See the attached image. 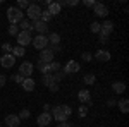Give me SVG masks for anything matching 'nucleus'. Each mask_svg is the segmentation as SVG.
Masks as SVG:
<instances>
[{
  "instance_id": "obj_7",
  "label": "nucleus",
  "mask_w": 129,
  "mask_h": 127,
  "mask_svg": "<svg viewBox=\"0 0 129 127\" xmlns=\"http://www.w3.org/2000/svg\"><path fill=\"white\" fill-rule=\"evenodd\" d=\"M31 29L36 31L38 34L47 36V33H48V24H45V22H41V21H33V22H31Z\"/></svg>"
},
{
  "instance_id": "obj_14",
  "label": "nucleus",
  "mask_w": 129,
  "mask_h": 127,
  "mask_svg": "<svg viewBox=\"0 0 129 127\" xmlns=\"http://www.w3.org/2000/svg\"><path fill=\"white\" fill-rule=\"evenodd\" d=\"M4 124H5L7 127H19L21 125V118L17 117V115H14V113H10V115L5 117Z\"/></svg>"
},
{
  "instance_id": "obj_10",
  "label": "nucleus",
  "mask_w": 129,
  "mask_h": 127,
  "mask_svg": "<svg viewBox=\"0 0 129 127\" xmlns=\"http://www.w3.org/2000/svg\"><path fill=\"white\" fill-rule=\"evenodd\" d=\"M50 115H52L53 120H57V122H66V120H67V117L64 115V112H62L60 105H57V107L52 108V110H50Z\"/></svg>"
},
{
  "instance_id": "obj_31",
  "label": "nucleus",
  "mask_w": 129,
  "mask_h": 127,
  "mask_svg": "<svg viewBox=\"0 0 129 127\" xmlns=\"http://www.w3.org/2000/svg\"><path fill=\"white\" fill-rule=\"evenodd\" d=\"M17 33H19V26H17V24H10L9 26V34L10 36H17Z\"/></svg>"
},
{
  "instance_id": "obj_44",
  "label": "nucleus",
  "mask_w": 129,
  "mask_h": 127,
  "mask_svg": "<svg viewBox=\"0 0 129 127\" xmlns=\"http://www.w3.org/2000/svg\"><path fill=\"white\" fill-rule=\"evenodd\" d=\"M78 4H79V0H69V2H67V5H69V7H76Z\"/></svg>"
},
{
  "instance_id": "obj_28",
  "label": "nucleus",
  "mask_w": 129,
  "mask_h": 127,
  "mask_svg": "<svg viewBox=\"0 0 129 127\" xmlns=\"http://www.w3.org/2000/svg\"><path fill=\"white\" fill-rule=\"evenodd\" d=\"M53 77H55V82L59 84V82H60V81H62L64 77H67V74H66V72H64L62 69H60L59 72H55V74H53Z\"/></svg>"
},
{
  "instance_id": "obj_2",
  "label": "nucleus",
  "mask_w": 129,
  "mask_h": 127,
  "mask_svg": "<svg viewBox=\"0 0 129 127\" xmlns=\"http://www.w3.org/2000/svg\"><path fill=\"white\" fill-rule=\"evenodd\" d=\"M26 16L28 19L33 22V21H40V16H41V7L40 4H29V7L26 9Z\"/></svg>"
},
{
  "instance_id": "obj_33",
  "label": "nucleus",
  "mask_w": 129,
  "mask_h": 127,
  "mask_svg": "<svg viewBox=\"0 0 129 127\" xmlns=\"http://www.w3.org/2000/svg\"><path fill=\"white\" fill-rule=\"evenodd\" d=\"M89 29H91V33H96V34H100V22L93 21V22H91V26H89Z\"/></svg>"
},
{
  "instance_id": "obj_37",
  "label": "nucleus",
  "mask_w": 129,
  "mask_h": 127,
  "mask_svg": "<svg viewBox=\"0 0 129 127\" xmlns=\"http://www.w3.org/2000/svg\"><path fill=\"white\" fill-rule=\"evenodd\" d=\"M12 81H14V82H17V84H22L24 77H22L21 74H14V76H12Z\"/></svg>"
},
{
  "instance_id": "obj_41",
  "label": "nucleus",
  "mask_w": 129,
  "mask_h": 127,
  "mask_svg": "<svg viewBox=\"0 0 129 127\" xmlns=\"http://www.w3.org/2000/svg\"><path fill=\"white\" fill-rule=\"evenodd\" d=\"M5 82H7L5 74H0V88H4V86H5Z\"/></svg>"
},
{
  "instance_id": "obj_25",
  "label": "nucleus",
  "mask_w": 129,
  "mask_h": 127,
  "mask_svg": "<svg viewBox=\"0 0 129 127\" xmlns=\"http://www.w3.org/2000/svg\"><path fill=\"white\" fill-rule=\"evenodd\" d=\"M10 53H12V55L17 59V57H24V55H26V50L17 45V47H14V48H12V52H10Z\"/></svg>"
},
{
  "instance_id": "obj_43",
  "label": "nucleus",
  "mask_w": 129,
  "mask_h": 127,
  "mask_svg": "<svg viewBox=\"0 0 129 127\" xmlns=\"http://www.w3.org/2000/svg\"><path fill=\"white\" fill-rule=\"evenodd\" d=\"M59 127H74V124H71V122H59Z\"/></svg>"
},
{
  "instance_id": "obj_35",
  "label": "nucleus",
  "mask_w": 129,
  "mask_h": 127,
  "mask_svg": "<svg viewBox=\"0 0 129 127\" xmlns=\"http://www.w3.org/2000/svg\"><path fill=\"white\" fill-rule=\"evenodd\" d=\"M48 48H50V52H52L53 55H55V53H60V52H62V47H60V45H50Z\"/></svg>"
},
{
  "instance_id": "obj_20",
  "label": "nucleus",
  "mask_w": 129,
  "mask_h": 127,
  "mask_svg": "<svg viewBox=\"0 0 129 127\" xmlns=\"http://www.w3.org/2000/svg\"><path fill=\"white\" fill-rule=\"evenodd\" d=\"M47 10L50 12V16L53 17V16H57V14H60V10H62V7H60L59 4H57V2H52V4L48 5V9H47Z\"/></svg>"
},
{
  "instance_id": "obj_11",
  "label": "nucleus",
  "mask_w": 129,
  "mask_h": 127,
  "mask_svg": "<svg viewBox=\"0 0 129 127\" xmlns=\"http://www.w3.org/2000/svg\"><path fill=\"white\" fill-rule=\"evenodd\" d=\"M52 120H53V118L50 115V112H41L40 115H38V118H36V122H38L40 127H48Z\"/></svg>"
},
{
  "instance_id": "obj_4",
  "label": "nucleus",
  "mask_w": 129,
  "mask_h": 127,
  "mask_svg": "<svg viewBox=\"0 0 129 127\" xmlns=\"http://www.w3.org/2000/svg\"><path fill=\"white\" fill-rule=\"evenodd\" d=\"M16 38H17V45H19V47H22V48H26V47L31 43L33 36H31L29 31H19Z\"/></svg>"
},
{
  "instance_id": "obj_15",
  "label": "nucleus",
  "mask_w": 129,
  "mask_h": 127,
  "mask_svg": "<svg viewBox=\"0 0 129 127\" xmlns=\"http://www.w3.org/2000/svg\"><path fill=\"white\" fill-rule=\"evenodd\" d=\"M93 59L98 60V62H109L110 60V52H107V50H98V52H95Z\"/></svg>"
},
{
  "instance_id": "obj_12",
  "label": "nucleus",
  "mask_w": 129,
  "mask_h": 127,
  "mask_svg": "<svg viewBox=\"0 0 129 127\" xmlns=\"http://www.w3.org/2000/svg\"><path fill=\"white\" fill-rule=\"evenodd\" d=\"M114 31V22L109 19H105L102 24H100V34H105V36H110V33Z\"/></svg>"
},
{
  "instance_id": "obj_24",
  "label": "nucleus",
  "mask_w": 129,
  "mask_h": 127,
  "mask_svg": "<svg viewBox=\"0 0 129 127\" xmlns=\"http://www.w3.org/2000/svg\"><path fill=\"white\" fill-rule=\"evenodd\" d=\"M95 81H96V76H95V74H91V72L83 76V82H84V84H88V86L95 84Z\"/></svg>"
},
{
  "instance_id": "obj_48",
  "label": "nucleus",
  "mask_w": 129,
  "mask_h": 127,
  "mask_svg": "<svg viewBox=\"0 0 129 127\" xmlns=\"http://www.w3.org/2000/svg\"><path fill=\"white\" fill-rule=\"evenodd\" d=\"M0 127H2V122H0Z\"/></svg>"
},
{
  "instance_id": "obj_46",
  "label": "nucleus",
  "mask_w": 129,
  "mask_h": 127,
  "mask_svg": "<svg viewBox=\"0 0 129 127\" xmlns=\"http://www.w3.org/2000/svg\"><path fill=\"white\" fill-rule=\"evenodd\" d=\"M57 4H59L60 7H66V5H67V0H59Z\"/></svg>"
},
{
  "instance_id": "obj_21",
  "label": "nucleus",
  "mask_w": 129,
  "mask_h": 127,
  "mask_svg": "<svg viewBox=\"0 0 129 127\" xmlns=\"http://www.w3.org/2000/svg\"><path fill=\"white\" fill-rule=\"evenodd\" d=\"M115 107H119V110L122 112V113H127V112H129V101H127V98H122V100H119Z\"/></svg>"
},
{
  "instance_id": "obj_3",
  "label": "nucleus",
  "mask_w": 129,
  "mask_h": 127,
  "mask_svg": "<svg viewBox=\"0 0 129 127\" xmlns=\"http://www.w3.org/2000/svg\"><path fill=\"white\" fill-rule=\"evenodd\" d=\"M31 45L35 47V50H45L48 48V38L47 36H43V34H36L35 38L31 39Z\"/></svg>"
},
{
  "instance_id": "obj_29",
  "label": "nucleus",
  "mask_w": 129,
  "mask_h": 127,
  "mask_svg": "<svg viewBox=\"0 0 129 127\" xmlns=\"http://www.w3.org/2000/svg\"><path fill=\"white\" fill-rule=\"evenodd\" d=\"M50 19H52V16H50L48 10H41V16H40V21H41V22H45V24H47Z\"/></svg>"
},
{
  "instance_id": "obj_39",
  "label": "nucleus",
  "mask_w": 129,
  "mask_h": 127,
  "mask_svg": "<svg viewBox=\"0 0 129 127\" xmlns=\"http://www.w3.org/2000/svg\"><path fill=\"white\" fill-rule=\"evenodd\" d=\"M115 105H117V100H115V98H109V100H107V107H115Z\"/></svg>"
},
{
  "instance_id": "obj_17",
  "label": "nucleus",
  "mask_w": 129,
  "mask_h": 127,
  "mask_svg": "<svg viewBox=\"0 0 129 127\" xmlns=\"http://www.w3.org/2000/svg\"><path fill=\"white\" fill-rule=\"evenodd\" d=\"M21 86H22V89H24V91L31 93V91L35 89V86H36V81H35L33 77H26L24 81H22V84H21Z\"/></svg>"
},
{
  "instance_id": "obj_34",
  "label": "nucleus",
  "mask_w": 129,
  "mask_h": 127,
  "mask_svg": "<svg viewBox=\"0 0 129 127\" xmlns=\"http://www.w3.org/2000/svg\"><path fill=\"white\" fill-rule=\"evenodd\" d=\"M81 60H83V62H91V60H93V55H91L89 52H83V53H81Z\"/></svg>"
},
{
  "instance_id": "obj_5",
  "label": "nucleus",
  "mask_w": 129,
  "mask_h": 127,
  "mask_svg": "<svg viewBox=\"0 0 129 127\" xmlns=\"http://www.w3.org/2000/svg\"><path fill=\"white\" fill-rule=\"evenodd\" d=\"M33 70H35V65H33L31 62H28V60H24L19 65V72H17V74H21L22 77L26 79V77H31V76H33Z\"/></svg>"
},
{
  "instance_id": "obj_27",
  "label": "nucleus",
  "mask_w": 129,
  "mask_h": 127,
  "mask_svg": "<svg viewBox=\"0 0 129 127\" xmlns=\"http://www.w3.org/2000/svg\"><path fill=\"white\" fill-rule=\"evenodd\" d=\"M29 4L31 2H28V0H17V5H16V7H17L19 10H26L28 7H29Z\"/></svg>"
},
{
  "instance_id": "obj_1",
  "label": "nucleus",
  "mask_w": 129,
  "mask_h": 127,
  "mask_svg": "<svg viewBox=\"0 0 129 127\" xmlns=\"http://www.w3.org/2000/svg\"><path fill=\"white\" fill-rule=\"evenodd\" d=\"M5 14H7V19H9L10 24H19L21 21L24 19V14H22V10H19L17 7H16V5H14V7H9Z\"/></svg>"
},
{
  "instance_id": "obj_23",
  "label": "nucleus",
  "mask_w": 129,
  "mask_h": 127,
  "mask_svg": "<svg viewBox=\"0 0 129 127\" xmlns=\"http://www.w3.org/2000/svg\"><path fill=\"white\" fill-rule=\"evenodd\" d=\"M47 38H48L50 45H60V34L59 33H50Z\"/></svg>"
},
{
  "instance_id": "obj_30",
  "label": "nucleus",
  "mask_w": 129,
  "mask_h": 127,
  "mask_svg": "<svg viewBox=\"0 0 129 127\" xmlns=\"http://www.w3.org/2000/svg\"><path fill=\"white\" fill-rule=\"evenodd\" d=\"M78 115H79L81 118H84L88 115V107H86V105H81V107L78 108Z\"/></svg>"
},
{
  "instance_id": "obj_38",
  "label": "nucleus",
  "mask_w": 129,
  "mask_h": 127,
  "mask_svg": "<svg viewBox=\"0 0 129 127\" xmlns=\"http://www.w3.org/2000/svg\"><path fill=\"white\" fill-rule=\"evenodd\" d=\"M98 43L107 45V43H109V36H105V34H98Z\"/></svg>"
},
{
  "instance_id": "obj_26",
  "label": "nucleus",
  "mask_w": 129,
  "mask_h": 127,
  "mask_svg": "<svg viewBox=\"0 0 129 127\" xmlns=\"http://www.w3.org/2000/svg\"><path fill=\"white\" fill-rule=\"evenodd\" d=\"M17 117H19L21 120H26V118H29V117H31V112L28 110V108H22L19 113H17Z\"/></svg>"
},
{
  "instance_id": "obj_19",
  "label": "nucleus",
  "mask_w": 129,
  "mask_h": 127,
  "mask_svg": "<svg viewBox=\"0 0 129 127\" xmlns=\"http://www.w3.org/2000/svg\"><path fill=\"white\" fill-rule=\"evenodd\" d=\"M53 82H55L53 74H43V76H41V84H43V86H47V88H48V86L53 84Z\"/></svg>"
},
{
  "instance_id": "obj_22",
  "label": "nucleus",
  "mask_w": 129,
  "mask_h": 127,
  "mask_svg": "<svg viewBox=\"0 0 129 127\" xmlns=\"http://www.w3.org/2000/svg\"><path fill=\"white\" fill-rule=\"evenodd\" d=\"M17 26H19V31H29V33H33V29H31V21L29 19H22Z\"/></svg>"
},
{
  "instance_id": "obj_42",
  "label": "nucleus",
  "mask_w": 129,
  "mask_h": 127,
  "mask_svg": "<svg viewBox=\"0 0 129 127\" xmlns=\"http://www.w3.org/2000/svg\"><path fill=\"white\" fill-rule=\"evenodd\" d=\"M48 88H50V91H52V93H57V91H59V84H57V82H53L52 86H48Z\"/></svg>"
},
{
  "instance_id": "obj_6",
  "label": "nucleus",
  "mask_w": 129,
  "mask_h": 127,
  "mask_svg": "<svg viewBox=\"0 0 129 127\" xmlns=\"http://www.w3.org/2000/svg\"><path fill=\"white\" fill-rule=\"evenodd\" d=\"M14 64H16V57L12 55V53H4L2 55V59H0V65L4 69H12L14 67Z\"/></svg>"
},
{
  "instance_id": "obj_9",
  "label": "nucleus",
  "mask_w": 129,
  "mask_h": 127,
  "mask_svg": "<svg viewBox=\"0 0 129 127\" xmlns=\"http://www.w3.org/2000/svg\"><path fill=\"white\" fill-rule=\"evenodd\" d=\"M81 70V65L78 60H69L67 64H66V67H64V72L69 76V74H76V72H79Z\"/></svg>"
},
{
  "instance_id": "obj_18",
  "label": "nucleus",
  "mask_w": 129,
  "mask_h": 127,
  "mask_svg": "<svg viewBox=\"0 0 129 127\" xmlns=\"http://www.w3.org/2000/svg\"><path fill=\"white\" fill-rule=\"evenodd\" d=\"M112 91H114L115 95H122V93L126 91V84L120 82V81H115V82H112Z\"/></svg>"
},
{
  "instance_id": "obj_47",
  "label": "nucleus",
  "mask_w": 129,
  "mask_h": 127,
  "mask_svg": "<svg viewBox=\"0 0 129 127\" xmlns=\"http://www.w3.org/2000/svg\"><path fill=\"white\" fill-rule=\"evenodd\" d=\"M43 110H45V112H48V110H50V105H47V103H45V105H43Z\"/></svg>"
},
{
  "instance_id": "obj_45",
  "label": "nucleus",
  "mask_w": 129,
  "mask_h": 127,
  "mask_svg": "<svg viewBox=\"0 0 129 127\" xmlns=\"http://www.w3.org/2000/svg\"><path fill=\"white\" fill-rule=\"evenodd\" d=\"M95 4H96L95 0H84V5H86V7H93Z\"/></svg>"
},
{
  "instance_id": "obj_16",
  "label": "nucleus",
  "mask_w": 129,
  "mask_h": 127,
  "mask_svg": "<svg viewBox=\"0 0 129 127\" xmlns=\"http://www.w3.org/2000/svg\"><path fill=\"white\" fill-rule=\"evenodd\" d=\"M53 53L50 52V48H45V50H41L40 52V60L41 62H45V64H50V62H53Z\"/></svg>"
},
{
  "instance_id": "obj_32",
  "label": "nucleus",
  "mask_w": 129,
  "mask_h": 127,
  "mask_svg": "<svg viewBox=\"0 0 129 127\" xmlns=\"http://www.w3.org/2000/svg\"><path fill=\"white\" fill-rule=\"evenodd\" d=\"M60 108H62V112H64V115L69 118L71 115H72V108L69 107V105H60Z\"/></svg>"
},
{
  "instance_id": "obj_36",
  "label": "nucleus",
  "mask_w": 129,
  "mask_h": 127,
  "mask_svg": "<svg viewBox=\"0 0 129 127\" xmlns=\"http://www.w3.org/2000/svg\"><path fill=\"white\" fill-rule=\"evenodd\" d=\"M2 52H4V53H10V52H12V45H10V43H4V45H2Z\"/></svg>"
},
{
  "instance_id": "obj_13",
  "label": "nucleus",
  "mask_w": 129,
  "mask_h": 127,
  "mask_svg": "<svg viewBox=\"0 0 129 127\" xmlns=\"http://www.w3.org/2000/svg\"><path fill=\"white\" fill-rule=\"evenodd\" d=\"M78 100L88 107V105H91V93L88 89H81V91H78Z\"/></svg>"
},
{
  "instance_id": "obj_8",
  "label": "nucleus",
  "mask_w": 129,
  "mask_h": 127,
  "mask_svg": "<svg viewBox=\"0 0 129 127\" xmlns=\"http://www.w3.org/2000/svg\"><path fill=\"white\" fill-rule=\"evenodd\" d=\"M93 12H95L96 17H107V14H109V7H107L105 4H102V2H96V4L93 5Z\"/></svg>"
},
{
  "instance_id": "obj_40",
  "label": "nucleus",
  "mask_w": 129,
  "mask_h": 127,
  "mask_svg": "<svg viewBox=\"0 0 129 127\" xmlns=\"http://www.w3.org/2000/svg\"><path fill=\"white\" fill-rule=\"evenodd\" d=\"M45 65H47V64H45V62H41V60H38V64H36V69H38V70H40L41 74H43V69H45Z\"/></svg>"
}]
</instances>
